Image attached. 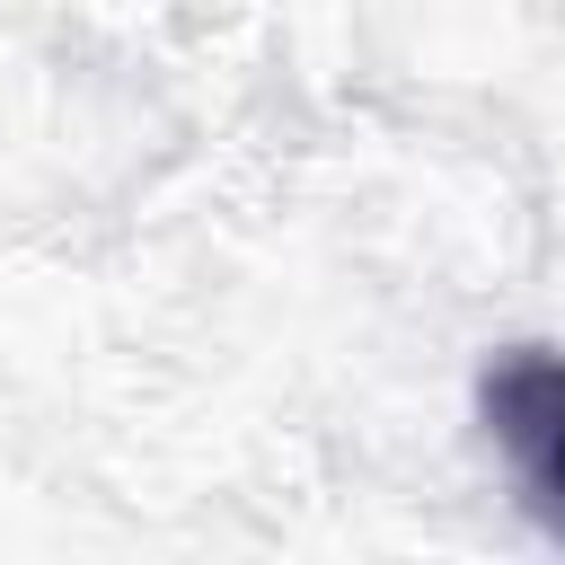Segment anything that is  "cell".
Wrapping results in <instances>:
<instances>
[{
    "instance_id": "1",
    "label": "cell",
    "mask_w": 565,
    "mask_h": 565,
    "mask_svg": "<svg viewBox=\"0 0 565 565\" xmlns=\"http://www.w3.org/2000/svg\"><path fill=\"white\" fill-rule=\"evenodd\" d=\"M486 406H494V433H503V450L521 459V477H530V503L565 530V362H512L494 388H486Z\"/></svg>"
}]
</instances>
